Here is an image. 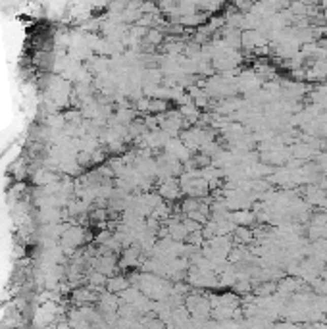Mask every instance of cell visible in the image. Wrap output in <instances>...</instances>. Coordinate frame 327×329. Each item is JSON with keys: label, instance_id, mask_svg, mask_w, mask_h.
I'll list each match as a JSON object with an SVG mask.
<instances>
[{"label": "cell", "instance_id": "6da1fadb", "mask_svg": "<svg viewBox=\"0 0 327 329\" xmlns=\"http://www.w3.org/2000/svg\"><path fill=\"white\" fill-rule=\"evenodd\" d=\"M168 233H170V239H172V241H183V239L189 237V233H187V229L183 225V221H177V219L170 221Z\"/></svg>", "mask_w": 327, "mask_h": 329}, {"label": "cell", "instance_id": "7a4b0ae2", "mask_svg": "<svg viewBox=\"0 0 327 329\" xmlns=\"http://www.w3.org/2000/svg\"><path fill=\"white\" fill-rule=\"evenodd\" d=\"M160 194H162L164 199H168V201H173V199H177L179 196V185H175V181L172 179H166L162 183V187H160Z\"/></svg>", "mask_w": 327, "mask_h": 329}, {"label": "cell", "instance_id": "3957f363", "mask_svg": "<svg viewBox=\"0 0 327 329\" xmlns=\"http://www.w3.org/2000/svg\"><path fill=\"white\" fill-rule=\"evenodd\" d=\"M254 239V231H250L248 227H237L235 229V241L241 245H246Z\"/></svg>", "mask_w": 327, "mask_h": 329}, {"label": "cell", "instance_id": "277c9868", "mask_svg": "<svg viewBox=\"0 0 327 329\" xmlns=\"http://www.w3.org/2000/svg\"><path fill=\"white\" fill-rule=\"evenodd\" d=\"M200 208V201H197V199H187V201H183V204H181V210L189 216V214H192V212H197Z\"/></svg>", "mask_w": 327, "mask_h": 329}, {"label": "cell", "instance_id": "5b68a950", "mask_svg": "<svg viewBox=\"0 0 327 329\" xmlns=\"http://www.w3.org/2000/svg\"><path fill=\"white\" fill-rule=\"evenodd\" d=\"M273 289H275V285L273 283H266V285H262V287L256 289V294H270Z\"/></svg>", "mask_w": 327, "mask_h": 329}]
</instances>
